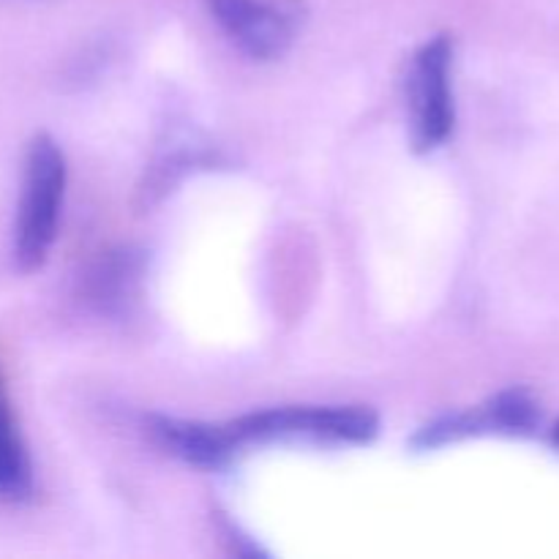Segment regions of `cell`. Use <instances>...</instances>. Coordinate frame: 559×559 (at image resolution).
I'll return each mask as SVG.
<instances>
[{"label": "cell", "mask_w": 559, "mask_h": 559, "mask_svg": "<svg viewBox=\"0 0 559 559\" xmlns=\"http://www.w3.org/2000/svg\"><path fill=\"white\" fill-rule=\"evenodd\" d=\"M229 453L249 442L320 440L364 445L380 431V418L369 407H276L240 415L222 424Z\"/></svg>", "instance_id": "cell-2"}, {"label": "cell", "mask_w": 559, "mask_h": 559, "mask_svg": "<svg viewBox=\"0 0 559 559\" xmlns=\"http://www.w3.org/2000/svg\"><path fill=\"white\" fill-rule=\"evenodd\" d=\"M66 194V156L49 134L33 136L25 156L22 197L14 227V260L25 273L47 262L58 235L60 207Z\"/></svg>", "instance_id": "cell-1"}, {"label": "cell", "mask_w": 559, "mask_h": 559, "mask_svg": "<svg viewBox=\"0 0 559 559\" xmlns=\"http://www.w3.org/2000/svg\"><path fill=\"white\" fill-rule=\"evenodd\" d=\"M551 440H555V445L559 448V420H557L555 429H551Z\"/></svg>", "instance_id": "cell-7"}, {"label": "cell", "mask_w": 559, "mask_h": 559, "mask_svg": "<svg viewBox=\"0 0 559 559\" xmlns=\"http://www.w3.org/2000/svg\"><path fill=\"white\" fill-rule=\"evenodd\" d=\"M540 424V407L535 396L524 388H511L480 407L467 409V413H451L435 418L426 424L418 435L413 437V445L424 448H440L451 445V442L464 440V437H480V435H511L524 437L533 435Z\"/></svg>", "instance_id": "cell-5"}, {"label": "cell", "mask_w": 559, "mask_h": 559, "mask_svg": "<svg viewBox=\"0 0 559 559\" xmlns=\"http://www.w3.org/2000/svg\"><path fill=\"white\" fill-rule=\"evenodd\" d=\"M31 456L22 442L20 426L11 413L9 393H5L3 374H0V497L20 500L31 491Z\"/></svg>", "instance_id": "cell-6"}, {"label": "cell", "mask_w": 559, "mask_h": 559, "mask_svg": "<svg viewBox=\"0 0 559 559\" xmlns=\"http://www.w3.org/2000/svg\"><path fill=\"white\" fill-rule=\"evenodd\" d=\"M453 41L448 33L429 38L413 55L407 76L413 145L418 153L440 147L456 126V104L451 87Z\"/></svg>", "instance_id": "cell-3"}, {"label": "cell", "mask_w": 559, "mask_h": 559, "mask_svg": "<svg viewBox=\"0 0 559 559\" xmlns=\"http://www.w3.org/2000/svg\"><path fill=\"white\" fill-rule=\"evenodd\" d=\"M205 5L222 31L254 60L282 58L304 20L300 0H205Z\"/></svg>", "instance_id": "cell-4"}]
</instances>
